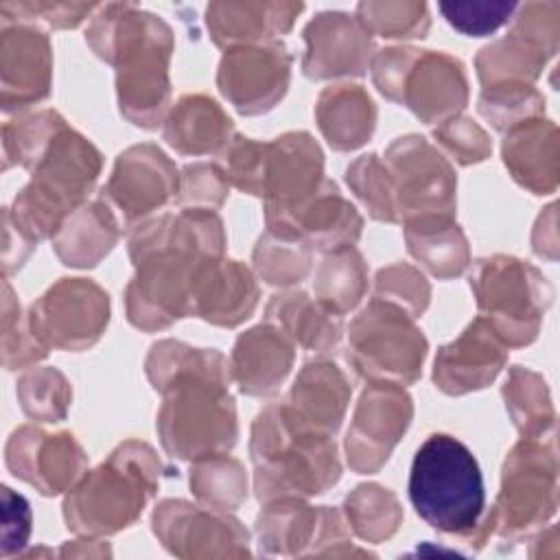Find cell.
Segmentation results:
<instances>
[{"instance_id": "obj_1", "label": "cell", "mask_w": 560, "mask_h": 560, "mask_svg": "<svg viewBox=\"0 0 560 560\" xmlns=\"http://www.w3.org/2000/svg\"><path fill=\"white\" fill-rule=\"evenodd\" d=\"M147 376L164 402L158 433L164 451L177 459L228 453L238 438L230 361L212 348H192L175 339L151 346Z\"/></svg>"}, {"instance_id": "obj_2", "label": "cell", "mask_w": 560, "mask_h": 560, "mask_svg": "<svg viewBox=\"0 0 560 560\" xmlns=\"http://www.w3.org/2000/svg\"><path fill=\"white\" fill-rule=\"evenodd\" d=\"M85 42L116 70L120 114L136 127L158 129L171 109V26L133 2H107L90 18Z\"/></svg>"}, {"instance_id": "obj_3", "label": "cell", "mask_w": 560, "mask_h": 560, "mask_svg": "<svg viewBox=\"0 0 560 560\" xmlns=\"http://www.w3.org/2000/svg\"><path fill=\"white\" fill-rule=\"evenodd\" d=\"M249 455L260 501L315 497L341 477L332 435L298 422L284 402L267 405L252 424Z\"/></svg>"}, {"instance_id": "obj_4", "label": "cell", "mask_w": 560, "mask_h": 560, "mask_svg": "<svg viewBox=\"0 0 560 560\" xmlns=\"http://www.w3.org/2000/svg\"><path fill=\"white\" fill-rule=\"evenodd\" d=\"M409 501L433 529L483 542L494 529L486 510L481 468L472 451L448 433L429 435L416 451L409 470Z\"/></svg>"}, {"instance_id": "obj_5", "label": "cell", "mask_w": 560, "mask_h": 560, "mask_svg": "<svg viewBox=\"0 0 560 560\" xmlns=\"http://www.w3.org/2000/svg\"><path fill=\"white\" fill-rule=\"evenodd\" d=\"M164 466L147 442L127 440L68 490L63 518L79 536H107L129 527L158 492Z\"/></svg>"}, {"instance_id": "obj_6", "label": "cell", "mask_w": 560, "mask_h": 560, "mask_svg": "<svg viewBox=\"0 0 560 560\" xmlns=\"http://www.w3.org/2000/svg\"><path fill=\"white\" fill-rule=\"evenodd\" d=\"M103 158L98 149L72 127H63L31 171L26 186L9 208L13 221L33 238H52L66 219L88 203Z\"/></svg>"}, {"instance_id": "obj_7", "label": "cell", "mask_w": 560, "mask_h": 560, "mask_svg": "<svg viewBox=\"0 0 560 560\" xmlns=\"http://www.w3.org/2000/svg\"><path fill=\"white\" fill-rule=\"evenodd\" d=\"M470 289L481 317L508 348L536 339L553 289L547 278L525 260L494 254L475 262Z\"/></svg>"}, {"instance_id": "obj_8", "label": "cell", "mask_w": 560, "mask_h": 560, "mask_svg": "<svg viewBox=\"0 0 560 560\" xmlns=\"http://www.w3.org/2000/svg\"><path fill=\"white\" fill-rule=\"evenodd\" d=\"M427 350V337L413 317L376 295L348 328L346 359L370 383H416L422 374Z\"/></svg>"}, {"instance_id": "obj_9", "label": "cell", "mask_w": 560, "mask_h": 560, "mask_svg": "<svg viewBox=\"0 0 560 560\" xmlns=\"http://www.w3.org/2000/svg\"><path fill=\"white\" fill-rule=\"evenodd\" d=\"M208 258L212 256L177 247H155L131 258L136 276L125 289L127 319L144 332H155L190 317L195 276Z\"/></svg>"}, {"instance_id": "obj_10", "label": "cell", "mask_w": 560, "mask_h": 560, "mask_svg": "<svg viewBox=\"0 0 560 560\" xmlns=\"http://www.w3.org/2000/svg\"><path fill=\"white\" fill-rule=\"evenodd\" d=\"M558 462L553 440L523 438L508 453L501 490L490 512L503 536H523L556 512Z\"/></svg>"}, {"instance_id": "obj_11", "label": "cell", "mask_w": 560, "mask_h": 560, "mask_svg": "<svg viewBox=\"0 0 560 560\" xmlns=\"http://www.w3.org/2000/svg\"><path fill=\"white\" fill-rule=\"evenodd\" d=\"M560 42V9L553 2H525L512 15V28L483 46L475 57L481 88L534 83Z\"/></svg>"}, {"instance_id": "obj_12", "label": "cell", "mask_w": 560, "mask_h": 560, "mask_svg": "<svg viewBox=\"0 0 560 560\" xmlns=\"http://www.w3.org/2000/svg\"><path fill=\"white\" fill-rule=\"evenodd\" d=\"M383 162L389 173L396 223L455 212V171L429 140L413 133L396 138Z\"/></svg>"}, {"instance_id": "obj_13", "label": "cell", "mask_w": 560, "mask_h": 560, "mask_svg": "<svg viewBox=\"0 0 560 560\" xmlns=\"http://www.w3.org/2000/svg\"><path fill=\"white\" fill-rule=\"evenodd\" d=\"M35 337L50 350L92 348L109 324V295L90 278H59L28 308Z\"/></svg>"}, {"instance_id": "obj_14", "label": "cell", "mask_w": 560, "mask_h": 560, "mask_svg": "<svg viewBox=\"0 0 560 560\" xmlns=\"http://www.w3.org/2000/svg\"><path fill=\"white\" fill-rule=\"evenodd\" d=\"M177 190L179 171L175 162L158 144L142 142L116 158L98 199L109 208L118 225L129 230L175 199Z\"/></svg>"}, {"instance_id": "obj_15", "label": "cell", "mask_w": 560, "mask_h": 560, "mask_svg": "<svg viewBox=\"0 0 560 560\" xmlns=\"http://www.w3.org/2000/svg\"><path fill=\"white\" fill-rule=\"evenodd\" d=\"M413 418L411 396L396 383H370L346 433V457L354 472L372 475L383 468Z\"/></svg>"}, {"instance_id": "obj_16", "label": "cell", "mask_w": 560, "mask_h": 560, "mask_svg": "<svg viewBox=\"0 0 560 560\" xmlns=\"http://www.w3.org/2000/svg\"><path fill=\"white\" fill-rule=\"evenodd\" d=\"M291 61L280 39L228 48L217 70L219 92L243 116L267 114L287 94Z\"/></svg>"}, {"instance_id": "obj_17", "label": "cell", "mask_w": 560, "mask_h": 560, "mask_svg": "<svg viewBox=\"0 0 560 560\" xmlns=\"http://www.w3.org/2000/svg\"><path fill=\"white\" fill-rule=\"evenodd\" d=\"M4 462L13 477L44 497L68 492L88 470V455L70 431L48 433L35 424H22L9 435Z\"/></svg>"}, {"instance_id": "obj_18", "label": "cell", "mask_w": 560, "mask_h": 560, "mask_svg": "<svg viewBox=\"0 0 560 560\" xmlns=\"http://www.w3.org/2000/svg\"><path fill=\"white\" fill-rule=\"evenodd\" d=\"M153 534L175 556H247L249 534L228 512L164 499L153 510Z\"/></svg>"}, {"instance_id": "obj_19", "label": "cell", "mask_w": 560, "mask_h": 560, "mask_svg": "<svg viewBox=\"0 0 560 560\" xmlns=\"http://www.w3.org/2000/svg\"><path fill=\"white\" fill-rule=\"evenodd\" d=\"M324 153L308 131H289L265 144V223L287 217L324 184Z\"/></svg>"}, {"instance_id": "obj_20", "label": "cell", "mask_w": 560, "mask_h": 560, "mask_svg": "<svg viewBox=\"0 0 560 560\" xmlns=\"http://www.w3.org/2000/svg\"><path fill=\"white\" fill-rule=\"evenodd\" d=\"M52 85V46L42 26L2 22L0 28V105L22 112L48 98Z\"/></svg>"}, {"instance_id": "obj_21", "label": "cell", "mask_w": 560, "mask_h": 560, "mask_svg": "<svg viewBox=\"0 0 560 560\" xmlns=\"http://www.w3.org/2000/svg\"><path fill=\"white\" fill-rule=\"evenodd\" d=\"M306 52L302 72L313 81L337 77H361L370 68L374 50L372 35L357 15L346 11H322L302 31Z\"/></svg>"}, {"instance_id": "obj_22", "label": "cell", "mask_w": 560, "mask_h": 560, "mask_svg": "<svg viewBox=\"0 0 560 560\" xmlns=\"http://www.w3.org/2000/svg\"><path fill=\"white\" fill-rule=\"evenodd\" d=\"M508 363V346L479 315L466 330L442 346L433 361V383L448 396H464L488 387Z\"/></svg>"}, {"instance_id": "obj_23", "label": "cell", "mask_w": 560, "mask_h": 560, "mask_svg": "<svg viewBox=\"0 0 560 560\" xmlns=\"http://www.w3.org/2000/svg\"><path fill=\"white\" fill-rule=\"evenodd\" d=\"M359 210L339 192L337 184L324 179L317 192L300 208L267 223V230L291 241H302L313 252H332L354 245L361 236Z\"/></svg>"}, {"instance_id": "obj_24", "label": "cell", "mask_w": 560, "mask_h": 560, "mask_svg": "<svg viewBox=\"0 0 560 560\" xmlns=\"http://www.w3.org/2000/svg\"><path fill=\"white\" fill-rule=\"evenodd\" d=\"M343 518L335 508L308 505L298 497L267 501L256 518L265 553H304L306 545L348 542Z\"/></svg>"}, {"instance_id": "obj_25", "label": "cell", "mask_w": 560, "mask_h": 560, "mask_svg": "<svg viewBox=\"0 0 560 560\" xmlns=\"http://www.w3.org/2000/svg\"><path fill=\"white\" fill-rule=\"evenodd\" d=\"M398 103L409 107L424 125H440L457 116L468 103L464 63L453 55L420 48L405 74Z\"/></svg>"}, {"instance_id": "obj_26", "label": "cell", "mask_w": 560, "mask_h": 560, "mask_svg": "<svg viewBox=\"0 0 560 560\" xmlns=\"http://www.w3.org/2000/svg\"><path fill=\"white\" fill-rule=\"evenodd\" d=\"M258 295L256 278L243 262L225 256L208 258L195 276L190 317L234 328L254 313Z\"/></svg>"}, {"instance_id": "obj_27", "label": "cell", "mask_w": 560, "mask_h": 560, "mask_svg": "<svg viewBox=\"0 0 560 560\" xmlns=\"http://www.w3.org/2000/svg\"><path fill=\"white\" fill-rule=\"evenodd\" d=\"M304 2L219 0L206 7V26L219 48L276 42L289 33Z\"/></svg>"}, {"instance_id": "obj_28", "label": "cell", "mask_w": 560, "mask_h": 560, "mask_svg": "<svg viewBox=\"0 0 560 560\" xmlns=\"http://www.w3.org/2000/svg\"><path fill=\"white\" fill-rule=\"evenodd\" d=\"M293 341L265 322L238 335L230 357V374L243 394L262 398L280 389L293 368Z\"/></svg>"}, {"instance_id": "obj_29", "label": "cell", "mask_w": 560, "mask_h": 560, "mask_svg": "<svg viewBox=\"0 0 560 560\" xmlns=\"http://www.w3.org/2000/svg\"><path fill=\"white\" fill-rule=\"evenodd\" d=\"M350 394L346 374L332 361L315 359L300 370L284 405L304 427L335 435L346 416Z\"/></svg>"}, {"instance_id": "obj_30", "label": "cell", "mask_w": 560, "mask_h": 560, "mask_svg": "<svg viewBox=\"0 0 560 560\" xmlns=\"http://www.w3.org/2000/svg\"><path fill=\"white\" fill-rule=\"evenodd\" d=\"M503 164L516 184L534 195L558 186V129L551 120L532 118L510 129L501 144Z\"/></svg>"}, {"instance_id": "obj_31", "label": "cell", "mask_w": 560, "mask_h": 560, "mask_svg": "<svg viewBox=\"0 0 560 560\" xmlns=\"http://www.w3.org/2000/svg\"><path fill=\"white\" fill-rule=\"evenodd\" d=\"M164 140L182 155L221 153L234 138V122L206 94H184L164 118Z\"/></svg>"}, {"instance_id": "obj_32", "label": "cell", "mask_w": 560, "mask_h": 560, "mask_svg": "<svg viewBox=\"0 0 560 560\" xmlns=\"http://www.w3.org/2000/svg\"><path fill=\"white\" fill-rule=\"evenodd\" d=\"M315 120L335 151H354L374 133L376 105L363 85L337 83L319 92Z\"/></svg>"}, {"instance_id": "obj_33", "label": "cell", "mask_w": 560, "mask_h": 560, "mask_svg": "<svg viewBox=\"0 0 560 560\" xmlns=\"http://www.w3.org/2000/svg\"><path fill=\"white\" fill-rule=\"evenodd\" d=\"M267 322L280 328L293 346L311 354H328L341 341L343 322L304 291L276 293L267 304Z\"/></svg>"}, {"instance_id": "obj_34", "label": "cell", "mask_w": 560, "mask_h": 560, "mask_svg": "<svg viewBox=\"0 0 560 560\" xmlns=\"http://www.w3.org/2000/svg\"><path fill=\"white\" fill-rule=\"evenodd\" d=\"M407 252L435 278L451 280L470 265L466 234L453 214H424L402 223Z\"/></svg>"}, {"instance_id": "obj_35", "label": "cell", "mask_w": 560, "mask_h": 560, "mask_svg": "<svg viewBox=\"0 0 560 560\" xmlns=\"http://www.w3.org/2000/svg\"><path fill=\"white\" fill-rule=\"evenodd\" d=\"M122 228L109 208L96 199L74 210L52 236V249L66 267H96L118 243Z\"/></svg>"}, {"instance_id": "obj_36", "label": "cell", "mask_w": 560, "mask_h": 560, "mask_svg": "<svg viewBox=\"0 0 560 560\" xmlns=\"http://www.w3.org/2000/svg\"><path fill=\"white\" fill-rule=\"evenodd\" d=\"M368 291V265L354 245L326 252L315 273V300L343 317Z\"/></svg>"}, {"instance_id": "obj_37", "label": "cell", "mask_w": 560, "mask_h": 560, "mask_svg": "<svg viewBox=\"0 0 560 560\" xmlns=\"http://www.w3.org/2000/svg\"><path fill=\"white\" fill-rule=\"evenodd\" d=\"M503 400L508 413L523 438L553 440L556 413L549 389L540 374L527 368H512L503 385Z\"/></svg>"}, {"instance_id": "obj_38", "label": "cell", "mask_w": 560, "mask_h": 560, "mask_svg": "<svg viewBox=\"0 0 560 560\" xmlns=\"http://www.w3.org/2000/svg\"><path fill=\"white\" fill-rule=\"evenodd\" d=\"M190 490L206 508L236 510L247 499L245 466L228 453L199 457L190 466Z\"/></svg>"}, {"instance_id": "obj_39", "label": "cell", "mask_w": 560, "mask_h": 560, "mask_svg": "<svg viewBox=\"0 0 560 560\" xmlns=\"http://www.w3.org/2000/svg\"><path fill=\"white\" fill-rule=\"evenodd\" d=\"M63 127L66 120L55 109H39L7 120L2 125V168L9 171L11 166H24L33 171Z\"/></svg>"}, {"instance_id": "obj_40", "label": "cell", "mask_w": 560, "mask_h": 560, "mask_svg": "<svg viewBox=\"0 0 560 560\" xmlns=\"http://www.w3.org/2000/svg\"><path fill=\"white\" fill-rule=\"evenodd\" d=\"M343 512L352 532L368 542L387 540L402 521V508L396 494L378 483H359L346 497Z\"/></svg>"}, {"instance_id": "obj_41", "label": "cell", "mask_w": 560, "mask_h": 560, "mask_svg": "<svg viewBox=\"0 0 560 560\" xmlns=\"http://www.w3.org/2000/svg\"><path fill=\"white\" fill-rule=\"evenodd\" d=\"M354 15L370 35L385 39H422L431 28L429 7L418 0H363Z\"/></svg>"}, {"instance_id": "obj_42", "label": "cell", "mask_w": 560, "mask_h": 560, "mask_svg": "<svg viewBox=\"0 0 560 560\" xmlns=\"http://www.w3.org/2000/svg\"><path fill=\"white\" fill-rule=\"evenodd\" d=\"M22 411L37 422H61L72 402V387L57 368H31L15 385Z\"/></svg>"}, {"instance_id": "obj_43", "label": "cell", "mask_w": 560, "mask_h": 560, "mask_svg": "<svg viewBox=\"0 0 560 560\" xmlns=\"http://www.w3.org/2000/svg\"><path fill=\"white\" fill-rule=\"evenodd\" d=\"M254 269L258 278L273 287L300 284L313 262V249L302 241L282 238L273 232H265L254 247Z\"/></svg>"}, {"instance_id": "obj_44", "label": "cell", "mask_w": 560, "mask_h": 560, "mask_svg": "<svg viewBox=\"0 0 560 560\" xmlns=\"http://www.w3.org/2000/svg\"><path fill=\"white\" fill-rule=\"evenodd\" d=\"M477 112L497 131L508 133L532 118H540L545 112V98L529 83H503L481 90Z\"/></svg>"}, {"instance_id": "obj_45", "label": "cell", "mask_w": 560, "mask_h": 560, "mask_svg": "<svg viewBox=\"0 0 560 560\" xmlns=\"http://www.w3.org/2000/svg\"><path fill=\"white\" fill-rule=\"evenodd\" d=\"M48 348L35 337L28 324V315L22 313V306L9 284V278L2 282V365L4 370H26L35 368L46 359Z\"/></svg>"}, {"instance_id": "obj_46", "label": "cell", "mask_w": 560, "mask_h": 560, "mask_svg": "<svg viewBox=\"0 0 560 560\" xmlns=\"http://www.w3.org/2000/svg\"><path fill=\"white\" fill-rule=\"evenodd\" d=\"M346 182L350 190L363 201L372 219L396 223L389 173L385 162L376 153H365L357 158L346 168Z\"/></svg>"}, {"instance_id": "obj_47", "label": "cell", "mask_w": 560, "mask_h": 560, "mask_svg": "<svg viewBox=\"0 0 560 560\" xmlns=\"http://www.w3.org/2000/svg\"><path fill=\"white\" fill-rule=\"evenodd\" d=\"M516 7L518 2L512 0H444L438 4L444 20L470 37L492 35L512 20Z\"/></svg>"}, {"instance_id": "obj_48", "label": "cell", "mask_w": 560, "mask_h": 560, "mask_svg": "<svg viewBox=\"0 0 560 560\" xmlns=\"http://www.w3.org/2000/svg\"><path fill=\"white\" fill-rule=\"evenodd\" d=\"M101 4L96 2H44V0H7L0 2L2 22L44 24L48 28H74L92 18Z\"/></svg>"}, {"instance_id": "obj_49", "label": "cell", "mask_w": 560, "mask_h": 560, "mask_svg": "<svg viewBox=\"0 0 560 560\" xmlns=\"http://www.w3.org/2000/svg\"><path fill=\"white\" fill-rule=\"evenodd\" d=\"M374 291H376V298H383L400 306L413 319L427 311L429 298H431V287L427 278L416 267L405 262L383 267L376 273Z\"/></svg>"}, {"instance_id": "obj_50", "label": "cell", "mask_w": 560, "mask_h": 560, "mask_svg": "<svg viewBox=\"0 0 560 560\" xmlns=\"http://www.w3.org/2000/svg\"><path fill=\"white\" fill-rule=\"evenodd\" d=\"M230 192V182L219 164L195 162L179 171L177 203L182 208L217 210Z\"/></svg>"}, {"instance_id": "obj_51", "label": "cell", "mask_w": 560, "mask_h": 560, "mask_svg": "<svg viewBox=\"0 0 560 560\" xmlns=\"http://www.w3.org/2000/svg\"><path fill=\"white\" fill-rule=\"evenodd\" d=\"M433 138L459 166L483 162L492 153V142L488 133L470 116L457 114L440 122L433 129Z\"/></svg>"}, {"instance_id": "obj_52", "label": "cell", "mask_w": 560, "mask_h": 560, "mask_svg": "<svg viewBox=\"0 0 560 560\" xmlns=\"http://www.w3.org/2000/svg\"><path fill=\"white\" fill-rule=\"evenodd\" d=\"M418 52L420 48L416 46H387L372 55V61H370L372 83L387 101H394V103L400 101V88H402L405 74L411 68Z\"/></svg>"}, {"instance_id": "obj_53", "label": "cell", "mask_w": 560, "mask_h": 560, "mask_svg": "<svg viewBox=\"0 0 560 560\" xmlns=\"http://www.w3.org/2000/svg\"><path fill=\"white\" fill-rule=\"evenodd\" d=\"M0 505H2V521H0V540H2V558L11 553H20L31 536V505L28 501L11 490L9 486L0 488Z\"/></svg>"}, {"instance_id": "obj_54", "label": "cell", "mask_w": 560, "mask_h": 560, "mask_svg": "<svg viewBox=\"0 0 560 560\" xmlns=\"http://www.w3.org/2000/svg\"><path fill=\"white\" fill-rule=\"evenodd\" d=\"M2 225H4V247H2V269L4 278H9L13 271H18L26 258L37 247V241H33L11 217L9 208L2 210Z\"/></svg>"}]
</instances>
